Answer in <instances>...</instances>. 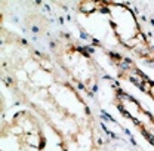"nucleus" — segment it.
I'll return each mask as SVG.
<instances>
[{
  "label": "nucleus",
  "instance_id": "3",
  "mask_svg": "<svg viewBox=\"0 0 154 151\" xmlns=\"http://www.w3.org/2000/svg\"><path fill=\"white\" fill-rule=\"evenodd\" d=\"M99 12L107 14L117 42L138 59L154 64V46L144 34L134 12L123 3L99 2Z\"/></svg>",
  "mask_w": 154,
  "mask_h": 151
},
{
  "label": "nucleus",
  "instance_id": "4",
  "mask_svg": "<svg viewBox=\"0 0 154 151\" xmlns=\"http://www.w3.org/2000/svg\"><path fill=\"white\" fill-rule=\"evenodd\" d=\"M46 136L38 116L31 110H21L2 125V151L43 150Z\"/></svg>",
  "mask_w": 154,
  "mask_h": 151
},
{
  "label": "nucleus",
  "instance_id": "2",
  "mask_svg": "<svg viewBox=\"0 0 154 151\" xmlns=\"http://www.w3.org/2000/svg\"><path fill=\"white\" fill-rule=\"evenodd\" d=\"M49 51L58 68L80 92L91 98L95 96L101 79V68L91 51L83 48L82 43L70 34L57 36L52 40Z\"/></svg>",
  "mask_w": 154,
  "mask_h": 151
},
{
  "label": "nucleus",
  "instance_id": "1",
  "mask_svg": "<svg viewBox=\"0 0 154 151\" xmlns=\"http://www.w3.org/2000/svg\"><path fill=\"white\" fill-rule=\"evenodd\" d=\"M2 80L59 138L62 151H94L99 141L94 113L51 55L2 27Z\"/></svg>",
  "mask_w": 154,
  "mask_h": 151
}]
</instances>
